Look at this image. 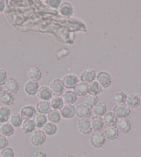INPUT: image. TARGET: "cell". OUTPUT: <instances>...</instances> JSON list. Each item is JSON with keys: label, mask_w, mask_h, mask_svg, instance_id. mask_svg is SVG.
<instances>
[{"label": "cell", "mask_w": 141, "mask_h": 157, "mask_svg": "<svg viewBox=\"0 0 141 157\" xmlns=\"http://www.w3.org/2000/svg\"><path fill=\"white\" fill-rule=\"evenodd\" d=\"M39 89H40V86H39L38 82L31 80H29L28 81H26L24 86V91H25L26 94H27L29 96L36 95Z\"/></svg>", "instance_id": "cell-8"}, {"label": "cell", "mask_w": 141, "mask_h": 157, "mask_svg": "<svg viewBox=\"0 0 141 157\" xmlns=\"http://www.w3.org/2000/svg\"><path fill=\"white\" fill-rule=\"evenodd\" d=\"M36 95L37 98L40 99V101H48L49 100L52 98L53 96L49 87L47 86H40Z\"/></svg>", "instance_id": "cell-15"}, {"label": "cell", "mask_w": 141, "mask_h": 157, "mask_svg": "<svg viewBox=\"0 0 141 157\" xmlns=\"http://www.w3.org/2000/svg\"><path fill=\"white\" fill-rule=\"evenodd\" d=\"M45 2L47 5L52 8H58L62 3L60 0H47Z\"/></svg>", "instance_id": "cell-41"}, {"label": "cell", "mask_w": 141, "mask_h": 157, "mask_svg": "<svg viewBox=\"0 0 141 157\" xmlns=\"http://www.w3.org/2000/svg\"><path fill=\"white\" fill-rule=\"evenodd\" d=\"M2 91H3V90H2V86H0V94H2Z\"/></svg>", "instance_id": "cell-44"}, {"label": "cell", "mask_w": 141, "mask_h": 157, "mask_svg": "<svg viewBox=\"0 0 141 157\" xmlns=\"http://www.w3.org/2000/svg\"><path fill=\"white\" fill-rule=\"evenodd\" d=\"M73 91L77 96H86L89 93L88 84L83 82H78L73 89Z\"/></svg>", "instance_id": "cell-23"}, {"label": "cell", "mask_w": 141, "mask_h": 157, "mask_svg": "<svg viewBox=\"0 0 141 157\" xmlns=\"http://www.w3.org/2000/svg\"><path fill=\"white\" fill-rule=\"evenodd\" d=\"M96 80L102 88L107 89L112 85V78L111 75L107 71H101L96 74Z\"/></svg>", "instance_id": "cell-2"}, {"label": "cell", "mask_w": 141, "mask_h": 157, "mask_svg": "<svg viewBox=\"0 0 141 157\" xmlns=\"http://www.w3.org/2000/svg\"><path fill=\"white\" fill-rule=\"evenodd\" d=\"M11 114V111L6 106L0 107V123H7L9 120L10 116Z\"/></svg>", "instance_id": "cell-33"}, {"label": "cell", "mask_w": 141, "mask_h": 157, "mask_svg": "<svg viewBox=\"0 0 141 157\" xmlns=\"http://www.w3.org/2000/svg\"><path fill=\"white\" fill-rule=\"evenodd\" d=\"M48 157H58V156H48Z\"/></svg>", "instance_id": "cell-46"}, {"label": "cell", "mask_w": 141, "mask_h": 157, "mask_svg": "<svg viewBox=\"0 0 141 157\" xmlns=\"http://www.w3.org/2000/svg\"><path fill=\"white\" fill-rule=\"evenodd\" d=\"M91 126L92 130L94 132H100L103 128L104 122L102 117L100 116H93L91 119Z\"/></svg>", "instance_id": "cell-28"}, {"label": "cell", "mask_w": 141, "mask_h": 157, "mask_svg": "<svg viewBox=\"0 0 141 157\" xmlns=\"http://www.w3.org/2000/svg\"><path fill=\"white\" fill-rule=\"evenodd\" d=\"M15 101V97L13 94L4 90L0 94V102L4 106H9L13 104Z\"/></svg>", "instance_id": "cell-18"}, {"label": "cell", "mask_w": 141, "mask_h": 157, "mask_svg": "<svg viewBox=\"0 0 141 157\" xmlns=\"http://www.w3.org/2000/svg\"><path fill=\"white\" fill-rule=\"evenodd\" d=\"M59 113L62 118H72L75 116V107L74 105H65L59 109Z\"/></svg>", "instance_id": "cell-11"}, {"label": "cell", "mask_w": 141, "mask_h": 157, "mask_svg": "<svg viewBox=\"0 0 141 157\" xmlns=\"http://www.w3.org/2000/svg\"><path fill=\"white\" fill-rule=\"evenodd\" d=\"M20 127L21 130L25 134H31L32 132H35V128H36L34 121L32 119H25V120H24Z\"/></svg>", "instance_id": "cell-17"}, {"label": "cell", "mask_w": 141, "mask_h": 157, "mask_svg": "<svg viewBox=\"0 0 141 157\" xmlns=\"http://www.w3.org/2000/svg\"><path fill=\"white\" fill-rule=\"evenodd\" d=\"M5 90L13 94H17L20 89V85L17 79L13 77H9L4 83Z\"/></svg>", "instance_id": "cell-6"}, {"label": "cell", "mask_w": 141, "mask_h": 157, "mask_svg": "<svg viewBox=\"0 0 141 157\" xmlns=\"http://www.w3.org/2000/svg\"><path fill=\"white\" fill-rule=\"evenodd\" d=\"M31 157H47V154L41 151H35L32 153Z\"/></svg>", "instance_id": "cell-42"}, {"label": "cell", "mask_w": 141, "mask_h": 157, "mask_svg": "<svg viewBox=\"0 0 141 157\" xmlns=\"http://www.w3.org/2000/svg\"><path fill=\"white\" fill-rule=\"evenodd\" d=\"M20 113L24 120H25V119H32V118H33L36 115L37 111L34 106H32L31 105H27L21 108Z\"/></svg>", "instance_id": "cell-10"}, {"label": "cell", "mask_w": 141, "mask_h": 157, "mask_svg": "<svg viewBox=\"0 0 141 157\" xmlns=\"http://www.w3.org/2000/svg\"><path fill=\"white\" fill-rule=\"evenodd\" d=\"M8 145H9V140H7L6 137L0 134V150L7 147Z\"/></svg>", "instance_id": "cell-39"}, {"label": "cell", "mask_w": 141, "mask_h": 157, "mask_svg": "<svg viewBox=\"0 0 141 157\" xmlns=\"http://www.w3.org/2000/svg\"><path fill=\"white\" fill-rule=\"evenodd\" d=\"M57 130H58V128H57L56 124L51 123V122H47L42 128V131L44 132V134L47 136H53L55 134Z\"/></svg>", "instance_id": "cell-34"}, {"label": "cell", "mask_w": 141, "mask_h": 157, "mask_svg": "<svg viewBox=\"0 0 141 157\" xmlns=\"http://www.w3.org/2000/svg\"><path fill=\"white\" fill-rule=\"evenodd\" d=\"M126 94L123 91H117L112 96V101L116 105H124L127 99Z\"/></svg>", "instance_id": "cell-24"}, {"label": "cell", "mask_w": 141, "mask_h": 157, "mask_svg": "<svg viewBox=\"0 0 141 157\" xmlns=\"http://www.w3.org/2000/svg\"><path fill=\"white\" fill-rule=\"evenodd\" d=\"M27 77L29 80L33 81H39L42 78V72L40 68L36 66H32L29 67L26 72Z\"/></svg>", "instance_id": "cell-16"}, {"label": "cell", "mask_w": 141, "mask_h": 157, "mask_svg": "<svg viewBox=\"0 0 141 157\" xmlns=\"http://www.w3.org/2000/svg\"><path fill=\"white\" fill-rule=\"evenodd\" d=\"M65 157H75V156H72V155H68V156H66Z\"/></svg>", "instance_id": "cell-45"}, {"label": "cell", "mask_w": 141, "mask_h": 157, "mask_svg": "<svg viewBox=\"0 0 141 157\" xmlns=\"http://www.w3.org/2000/svg\"><path fill=\"white\" fill-rule=\"evenodd\" d=\"M48 87H49L53 96H59L62 95L64 89V86L62 82V80L59 79V78H55V79L51 81Z\"/></svg>", "instance_id": "cell-3"}, {"label": "cell", "mask_w": 141, "mask_h": 157, "mask_svg": "<svg viewBox=\"0 0 141 157\" xmlns=\"http://www.w3.org/2000/svg\"><path fill=\"white\" fill-rule=\"evenodd\" d=\"M0 157H15L14 150L11 147H7L0 151Z\"/></svg>", "instance_id": "cell-38"}, {"label": "cell", "mask_w": 141, "mask_h": 157, "mask_svg": "<svg viewBox=\"0 0 141 157\" xmlns=\"http://www.w3.org/2000/svg\"><path fill=\"white\" fill-rule=\"evenodd\" d=\"M90 144L94 148L98 149L101 148L105 145L106 139L101 132H94L91 135L90 139H89Z\"/></svg>", "instance_id": "cell-1"}, {"label": "cell", "mask_w": 141, "mask_h": 157, "mask_svg": "<svg viewBox=\"0 0 141 157\" xmlns=\"http://www.w3.org/2000/svg\"><path fill=\"white\" fill-rule=\"evenodd\" d=\"M97 102H98V98L97 96L93 95V94L88 93L84 98V104L90 109H92Z\"/></svg>", "instance_id": "cell-31"}, {"label": "cell", "mask_w": 141, "mask_h": 157, "mask_svg": "<svg viewBox=\"0 0 141 157\" xmlns=\"http://www.w3.org/2000/svg\"><path fill=\"white\" fill-rule=\"evenodd\" d=\"M93 109V113L95 116H100L102 117L107 112V105L103 102H99L92 108Z\"/></svg>", "instance_id": "cell-25"}, {"label": "cell", "mask_w": 141, "mask_h": 157, "mask_svg": "<svg viewBox=\"0 0 141 157\" xmlns=\"http://www.w3.org/2000/svg\"><path fill=\"white\" fill-rule=\"evenodd\" d=\"M35 109L38 113L47 114L51 110V106L49 101H39L35 104Z\"/></svg>", "instance_id": "cell-19"}, {"label": "cell", "mask_w": 141, "mask_h": 157, "mask_svg": "<svg viewBox=\"0 0 141 157\" xmlns=\"http://www.w3.org/2000/svg\"><path fill=\"white\" fill-rule=\"evenodd\" d=\"M8 77L7 73L3 69H0V86L4 85Z\"/></svg>", "instance_id": "cell-40"}, {"label": "cell", "mask_w": 141, "mask_h": 157, "mask_svg": "<svg viewBox=\"0 0 141 157\" xmlns=\"http://www.w3.org/2000/svg\"><path fill=\"white\" fill-rule=\"evenodd\" d=\"M62 82L63 83L64 88L74 89V86L78 82V78L75 74H69L63 76L62 79Z\"/></svg>", "instance_id": "cell-9"}, {"label": "cell", "mask_w": 141, "mask_h": 157, "mask_svg": "<svg viewBox=\"0 0 141 157\" xmlns=\"http://www.w3.org/2000/svg\"><path fill=\"white\" fill-rule=\"evenodd\" d=\"M15 128L9 123H5L0 125V134L5 137H10L14 134Z\"/></svg>", "instance_id": "cell-26"}, {"label": "cell", "mask_w": 141, "mask_h": 157, "mask_svg": "<svg viewBox=\"0 0 141 157\" xmlns=\"http://www.w3.org/2000/svg\"><path fill=\"white\" fill-rule=\"evenodd\" d=\"M9 123H10L14 128H19L21 126L24 119L21 117L20 113L18 112H13L10 116Z\"/></svg>", "instance_id": "cell-30"}, {"label": "cell", "mask_w": 141, "mask_h": 157, "mask_svg": "<svg viewBox=\"0 0 141 157\" xmlns=\"http://www.w3.org/2000/svg\"><path fill=\"white\" fill-rule=\"evenodd\" d=\"M106 139L109 140H113L117 139L119 135L118 129L116 128V126L107 127L104 129L102 132Z\"/></svg>", "instance_id": "cell-21"}, {"label": "cell", "mask_w": 141, "mask_h": 157, "mask_svg": "<svg viewBox=\"0 0 141 157\" xmlns=\"http://www.w3.org/2000/svg\"><path fill=\"white\" fill-rule=\"evenodd\" d=\"M80 79L81 82L89 84L96 79V72L93 69H86L80 74Z\"/></svg>", "instance_id": "cell-12"}, {"label": "cell", "mask_w": 141, "mask_h": 157, "mask_svg": "<svg viewBox=\"0 0 141 157\" xmlns=\"http://www.w3.org/2000/svg\"><path fill=\"white\" fill-rule=\"evenodd\" d=\"M51 106L53 109L59 110L62 109V107L64 106L63 100L59 96H53L51 99Z\"/></svg>", "instance_id": "cell-37"}, {"label": "cell", "mask_w": 141, "mask_h": 157, "mask_svg": "<svg viewBox=\"0 0 141 157\" xmlns=\"http://www.w3.org/2000/svg\"><path fill=\"white\" fill-rule=\"evenodd\" d=\"M5 6H6V4L5 2L3 0H0V13H2L5 9Z\"/></svg>", "instance_id": "cell-43"}, {"label": "cell", "mask_w": 141, "mask_h": 157, "mask_svg": "<svg viewBox=\"0 0 141 157\" xmlns=\"http://www.w3.org/2000/svg\"><path fill=\"white\" fill-rule=\"evenodd\" d=\"M59 12L65 17H70L74 14V7L69 2H62L60 6H59Z\"/></svg>", "instance_id": "cell-20"}, {"label": "cell", "mask_w": 141, "mask_h": 157, "mask_svg": "<svg viewBox=\"0 0 141 157\" xmlns=\"http://www.w3.org/2000/svg\"><path fill=\"white\" fill-rule=\"evenodd\" d=\"M61 117L60 113L58 110L51 109L47 113V120L54 124L59 123V122L61 121Z\"/></svg>", "instance_id": "cell-32"}, {"label": "cell", "mask_w": 141, "mask_h": 157, "mask_svg": "<svg viewBox=\"0 0 141 157\" xmlns=\"http://www.w3.org/2000/svg\"><path fill=\"white\" fill-rule=\"evenodd\" d=\"M91 109L85 104H79L75 107V116L79 118H88L91 116Z\"/></svg>", "instance_id": "cell-14"}, {"label": "cell", "mask_w": 141, "mask_h": 157, "mask_svg": "<svg viewBox=\"0 0 141 157\" xmlns=\"http://www.w3.org/2000/svg\"><path fill=\"white\" fill-rule=\"evenodd\" d=\"M62 98L63 100L64 103L66 105H73L77 101L78 98L74 91L69 90L65 91L64 93L62 94Z\"/></svg>", "instance_id": "cell-29"}, {"label": "cell", "mask_w": 141, "mask_h": 157, "mask_svg": "<svg viewBox=\"0 0 141 157\" xmlns=\"http://www.w3.org/2000/svg\"><path fill=\"white\" fill-rule=\"evenodd\" d=\"M102 119L104 124L107 127L115 126L116 121L118 120V118L116 117L114 113L112 112H107L102 116Z\"/></svg>", "instance_id": "cell-27"}, {"label": "cell", "mask_w": 141, "mask_h": 157, "mask_svg": "<svg viewBox=\"0 0 141 157\" xmlns=\"http://www.w3.org/2000/svg\"><path fill=\"white\" fill-rule=\"evenodd\" d=\"M33 121L35 126L38 128H42L47 123V117L42 113H36V115L33 117Z\"/></svg>", "instance_id": "cell-35"}, {"label": "cell", "mask_w": 141, "mask_h": 157, "mask_svg": "<svg viewBox=\"0 0 141 157\" xmlns=\"http://www.w3.org/2000/svg\"><path fill=\"white\" fill-rule=\"evenodd\" d=\"M88 89L89 94H93L96 96L101 93L102 91V86L99 85V83L97 81H93V82L88 84Z\"/></svg>", "instance_id": "cell-36"}, {"label": "cell", "mask_w": 141, "mask_h": 157, "mask_svg": "<svg viewBox=\"0 0 141 157\" xmlns=\"http://www.w3.org/2000/svg\"><path fill=\"white\" fill-rule=\"evenodd\" d=\"M129 108L126 105H115L113 108L112 112L114 113L116 117L118 118H126L130 114Z\"/></svg>", "instance_id": "cell-5"}, {"label": "cell", "mask_w": 141, "mask_h": 157, "mask_svg": "<svg viewBox=\"0 0 141 157\" xmlns=\"http://www.w3.org/2000/svg\"><path fill=\"white\" fill-rule=\"evenodd\" d=\"M115 126L119 132H123V133H127L131 130V123L127 118H118L116 121Z\"/></svg>", "instance_id": "cell-13"}, {"label": "cell", "mask_w": 141, "mask_h": 157, "mask_svg": "<svg viewBox=\"0 0 141 157\" xmlns=\"http://www.w3.org/2000/svg\"><path fill=\"white\" fill-rule=\"evenodd\" d=\"M78 129L80 133L83 134H90L92 132L91 122L88 118H79L77 123Z\"/></svg>", "instance_id": "cell-7"}, {"label": "cell", "mask_w": 141, "mask_h": 157, "mask_svg": "<svg viewBox=\"0 0 141 157\" xmlns=\"http://www.w3.org/2000/svg\"><path fill=\"white\" fill-rule=\"evenodd\" d=\"M46 139H47V135L44 134V132L42 130H37L32 133L30 140L32 145L38 147L44 144Z\"/></svg>", "instance_id": "cell-4"}, {"label": "cell", "mask_w": 141, "mask_h": 157, "mask_svg": "<svg viewBox=\"0 0 141 157\" xmlns=\"http://www.w3.org/2000/svg\"><path fill=\"white\" fill-rule=\"evenodd\" d=\"M140 102L139 96L135 94H131L127 96L125 104L129 109H135L139 106Z\"/></svg>", "instance_id": "cell-22"}]
</instances>
